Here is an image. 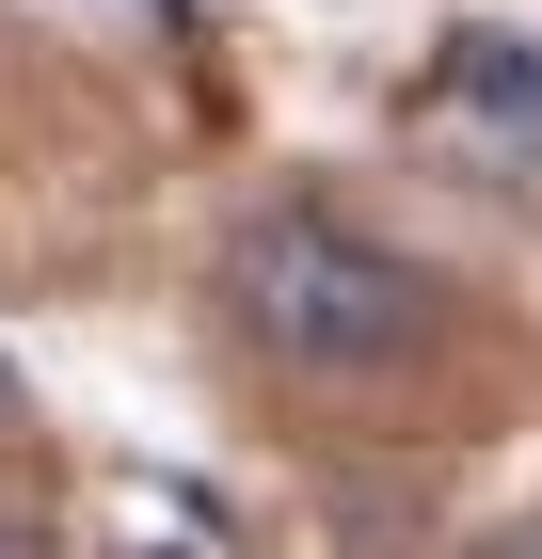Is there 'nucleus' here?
Instances as JSON below:
<instances>
[{"mask_svg": "<svg viewBox=\"0 0 542 559\" xmlns=\"http://www.w3.org/2000/svg\"><path fill=\"white\" fill-rule=\"evenodd\" d=\"M224 304H240V336L272 352V368H303V384H399V368L447 336L431 272L383 257V240H351V224H320V209L240 224V240H224Z\"/></svg>", "mask_w": 542, "mask_h": 559, "instance_id": "f257e3e1", "label": "nucleus"}, {"mask_svg": "<svg viewBox=\"0 0 542 559\" xmlns=\"http://www.w3.org/2000/svg\"><path fill=\"white\" fill-rule=\"evenodd\" d=\"M447 96L479 112V129L542 144V48H510V33H462V48H447Z\"/></svg>", "mask_w": 542, "mask_h": 559, "instance_id": "f03ea898", "label": "nucleus"}, {"mask_svg": "<svg viewBox=\"0 0 542 559\" xmlns=\"http://www.w3.org/2000/svg\"><path fill=\"white\" fill-rule=\"evenodd\" d=\"M0 559H48V527H33V512H0Z\"/></svg>", "mask_w": 542, "mask_h": 559, "instance_id": "7ed1b4c3", "label": "nucleus"}, {"mask_svg": "<svg viewBox=\"0 0 542 559\" xmlns=\"http://www.w3.org/2000/svg\"><path fill=\"white\" fill-rule=\"evenodd\" d=\"M495 559H542V512H527V527H495Z\"/></svg>", "mask_w": 542, "mask_h": 559, "instance_id": "20e7f679", "label": "nucleus"}, {"mask_svg": "<svg viewBox=\"0 0 542 559\" xmlns=\"http://www.w3.org/2000/svg\"><path fill=\"white\" fill-rule=\"evenodd\" d=\"M0 448H16V368H0Z\"/></svg>", "mask_w": 542, "mask_h": 559, "instance_id": "39448f33", "label": "nucleus"}]
</instances>
